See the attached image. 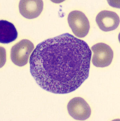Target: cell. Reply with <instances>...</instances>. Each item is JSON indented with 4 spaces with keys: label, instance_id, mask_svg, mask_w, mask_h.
Wrapping results in <instances>:
<instances>
[{
    "label": "cell",
    "instance_id": "6da1fadb",
    "mask_svg": "<svg viewBox=\"0 0 120 121\" xmlns=\"http://www.w3.org/2000/svg\"><path fill=\"white\" fill-rule=\"evenodd\" d=\"M92 52L87 43L68 33L36 46L30 72L41 88L56 94L72 92L89 77Z\"/></svg>",
    "mask_w": 120,
    "mask_h": 121
},
{
    "label": "cell",
    "instance_id": "7a4b0ae2",
    "mask_svg": "<svg viewBox=\"0 0 120 121\" xmlns=\"http://www.w3.org/2000/svg\"><path fill=\"white\" fill-rule=\"evenodd\" d=\"M34 49V45L31 42L27 39L21 40L12 48L11 58L12 61L18 66L25 65Z\"/></svg>",
    "mask_w": 120,
    "mask_h": 121
},
{
    "label": "cell",
    "instance_id": "3957f363",
    "mask_svg": "<svg viewBox=\"0 0 120 121\" xmlns=\"http://www.w3.org/2000/svg\"><path fill=\"white\" fill-rule=\"evenodd\" d=\"M68 22L75 36L81 38L85 37L89 32V22L85 14L81 11L74 10L70 13Z\"/></svg>",
    "mask_w": 120,
    "mask_h": 121
},
{
    "label": "cell",
    "instance_id": "277c9868",
    "mask_svg": "<svg viewBox=\"0 0 120 121\" xmlns=\"http://www.w3.org/2000/svg\"><path fill=\"white\" fill-rule=\"evenodd\" d=\"M91 50L93 53L92 62L96 67L104 68L112 63L113 51L108 45L103 43H97L92 46Z\"/></svg>",
    "mask_w": 120,
    "mask_h": 121
},
{
    "label": "cell",
    "instance_id": "5b68a950",
    "mask_svg": "<svg viewBox=\"0 0 120 121\" xmlns=\"http://www.w3.org/2000/svg\"><path fill=\"white\" fill-rule=\"evenodd\" d=\"M69 114L73 118L78 121H85L90 117L91 109L89 105L82 98L77 97L72 99L67 106Z\"/></svg>",
    "mask_w": 120,
    "mask_h": 121
},
{
    "label": "cell",
    "instance_id": "8992f818",
    "mask_svg": "<svg viewBox=\"0 0 120 121\" xmlns=\"http://www.w3.org/2000/svg\"><path fill=\"white\" fill-rule=\"evenodd\" d=\"M96 22L101 30L108 32L114 30L118 27L120 23V19L116 13L104 10L97 14Z\"/></svg>",
    "mask_w": 120,
    "mask_h": 121
},
{
    "label": "cell",
    "instance_id": "52a82bcc",
    "mask_svg": "<svg viewBox=\"0 0 120 121\" xmlns=\"http://www.w3.org/2000/svg\"><path fill=\"white\" fill-rule=\"evenodd\" d=\"M20 13L27 19H35L41 14L43 8L41 0H21L19 5Z\"/></svg>",
    "mask_w": 120,
    "mask_h": 121
},
{
    "label": "cell",
    "instance_id": "ba28073f",
    "mask_svg": "<svg viewBox=\"0 0 120 121\" xmlns=\"http://www.w3.org/2000/svg\"><path fill=\"white\" fill-rule=\"evenodd\" d=\"M18 32L14 25L8 21H0V42L8 44L15 41Z\"/></svg>",
    "mask_w": 120,
    "mask_h": 121
}]
</instances>
